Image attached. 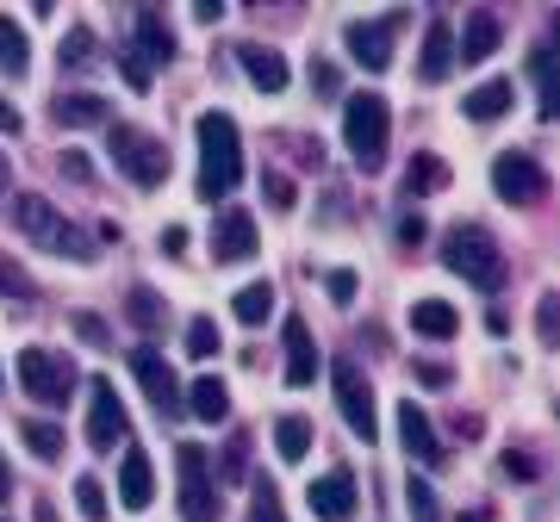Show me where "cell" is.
Wrapping results in <instances>:
<instances>
[{"mask_svg":"<svg viewBox=\"0 0 560 522\" xmlns=\"http://www.w3.org/2000/svg\"><path fill=\"white\" fill-rule=\"evenodd\" d=\"M20 436H25V448H32L38 461H57V454H62V429H57V423L32 417V423H20Z\"/></svg>","mask_w":560,"mask_h":522,"instance_id":"29","label":"cell"},{"mask_svg":"<svg viewBox=\"0 0 560 522\" xmlns=\"http://www.w3.org/2000/svg\"><path fill=\"white\" fill-rule=\"evenodd\" d=\"M529 75H536V94H541V119H555V57H548V44H536Z\"/></svg>","mask_w":560,"mask_h":522,"instance_id":"31","label":"cell"},{"mask_svg":"<svg viewBox=\"0 0 560 522\" xmlns=\"http://www.w3.org/2000/svg\"><path fill=\"white\" fill-rule=\"evenodd\" d=\"M386 138H393V112L381 94H349L342 100V150L355 156L361 175H374L386 162Z\"/></svg>","mask_w":560,"mask_h":522,"instance_id":"4","label":"cell"},{"mask_svg":"<svg viewBox=\"0 0 560 522\" xmlns=\"http://www.w3.org/2000/svg\"><path fill=\"white\" fill-rule=\"evenodd\" d=\"M113 162H119L138 187L168 181V150H162V138H150V131H138V124H113Z\"/></svg>","mask_w":560,"mask_h":522,"instance_id":"6","label":"cell"},{"mask_svg":"<svg viewBox=\"0 0 560 522\" xmlns=\"http://www.w3.org/2000/svg\"><path fill=\"white\" fill-rule=\"evenodd\" d=\"M187 355H194V361H212V355H219V323L212 318L187 323Z\"/></svg>","mask_w":560,"mask_h":522,"instance_id":"33","label":"cell"},{"mask_svg":"<svg viewBox=\"0 0 560 522\" xmlns=\"http://www.w3.org/2000/svg\"><path fill=\"white\" fill-rule=\"evenodd\" d=\"M237 62H243V75L256 81L261 94H280V87H287V62H280V50H261V44H237Z\"/></svg>","mask_w":560,"mask_h":522,"instance_id":"19","label":"cell"},{"mask_svg":"<svg viewBox=\"0 0 560 522\" xmlns=\"http://www.w3.org/2000/svg\"><path fill=\"white\" fill-rule=\"evenodd\" d=\"M0 187H7V162H0Z\"/></svg>","mask_w":560,"mask_h":522,"instance_id":"52","label":"cell"},{"mask_svg":"<svg viewBox=\"0 0 560 522\" xmlns=\"http://www.w3.org/2000/svg\"><path fill=\"white\" fill-rule=\"evenodd\" d=\"M0 131H7V138H20L25 131V119H20V106L13 100H0Z\"/></svg>","mask_w":560,"mask_h":522,"instance_id":"43","label":"cell"},{"mask_svg":"<svg viewBox=\"0 0 560 522\" xmlns=\"http://www.w3.org/2000/svg\"><path fill=\"white\" fill-rule=\"evenodd\" d=\"M261 187H268V205L275 212H293V181L287 175H261Z\"/></svg>","mask_w":560,"mask_h":522,"instance_id":"39","label":"cell"},{"mask_svg":"<svg viewBox=\"0 0 560 522\" xmlns=\"http://www.w3.org/2000/svg\"><path fill=\"white\" fill-rule=\"evenodd\" d=\"M492 50H499V20H492V13H474V20L460 25L455 62H486Z\"/></svg>","mask_w":560,"mask_h":522,"instance_id":"23","label":"cell"},{"mask_svg":"<svg viewBox=\"0 0 560 522\" xmlns=\"http://www.w3.org/2000/svg\"><path fill=\"white\" fill-rule=\"evenodd\" d=\"M180 473V522H219V479H212V454L200 442L175 448Z\"/></svg>","mask_w":560,"mask_h":522,"instance_id":"5","label":"cell"},{"mask_svg":"<svg viewBox=\"0 0 560 522\" xmlns=\"http://www.w3.org/2000/svg\"><path fill=\"white\" fill-rule=\"evenodd\" d=\"M131 373H138V385H143V399L156 404L162 417H175L180 411V380H175V367L162 361V348H131Z\"/></svg>","mask_w":560,"mask_h":522,"instance_id":"11","label":"cell"},{"mask_svg":"<svg viewBox=\"0 0 560 522\" xmlns=\"http://www.w3.org/2000/svg\"><path fill=\"white\" fill-rule=\"evenodd\" d=\"M330 385H337L342 423L355 429L361 442H374V436H381V417H374V385L361 380V367L355 361H337V367H330Z\"/></svg>","mask_w":560,"mask_h":522,"instance_id":"8","label":"cell"},{"mask_svg":"<svg viewBox=\"0 0 560 522\" xmlns=\"http://www.w3.org/2000/svg\"><path fill=\"white\" fill-rule=\"evenodd\" d=\"M0 286H7V293H20V299H32V286H25V274H20V268H7V261H0Z\"/></svg>","mask_w":560,"mask_h":522,"instance_id":"42","label":"cell"},{"mask_svg":"<svg viewBox=\"0 0 560 522\" xmlns=\"http://www.w3.org/2000/svg\"><path fill=\"white\" fill-rule=\"evenodd\" d=\"M20 385H25V399L62 404L75 392V367H69V355H57V348H20Z\"/></svg>","mask_w":560,"mask_h":522,"instance_id":"7","label":"cell"},{"mask_svg":"<svg viewBox=\"0 0 560 522\" xmlns=\"http://www.w3.org/2000/svg\"><path fill=\"white\" fill-rule=\"evenodd\" d=\"M200 200H224L243 181V143H237V119L231 112H200Z\"/></svg>","mask_w":560,"mask_h":522,"instance_id":"1","label":"cell"},{"mask_svg":"<svg viewBox=\"0 0 560 522\" xmlns=\"http://www.w3.org/2000/svg\"><path fill=\"white\" fill-rule=\"evenodd\" d=\"M125 311H131V323H138V330H156V323H162V299H156V293H150V286H138V293H131V305H125Z\"/></svg>","mask_w":560,"mask_h":522,"instance_id":"34","label":"cell"},{"mask_svg":"<svg viewBox=\"0 0 560 522\" xmlns=\"http://www.w3.org/2000/svg\"><path fill=\"white\" fill-rule=\"evenodd\" d=\"M411 330H418L423 342H448L460 330V318H455V305L448 299H418L411 305Z\"/></svg>","mask_w":560,"mask_h":522,"instance_id":"22","label":"cell"},{"mask_svg":"<svg viewBox=\"0 0 560 522\" xmlns=\"http://www.w3.org/2000/svg\"><path fill=\"white\" fill-rule=\"evenodd\" d=\"M318 342H312V323L287 318V385H312L318 380Z\"/></svg>","mask_w":560,"mask_h":522,"instance_id":"15","label":"cell"},{"mask_svg":"<svg viewBox=\"0 0 560 522\" xmlns=\"http://www.w3.org/2000/svg\"><path fill=\"white\" fill-rule=\"evenodd\" d=\"M405 503H411V517L418 522H442V510H436V491L423 479H405Z\"/></svg>","mask_w":560,"mask_h":522,"instance_id":"35","label":"cell"},{"mask_svg":"<svg viewBox=\"0 0 560 522\" xmlns=\"http://www.w3.org/2000/svg\"><path fill=\"white\" fill-rule=\"evenodd\" d=\"M138 62H150V69H162V62L175 57V32H168V20H162L156 7L150 13H138V50H131Z\"/></svg>","mask_w":560,"mask_h":522,"instance_id":"18","label":"cell"},{"mask_svg":"<svg viewBox=\"0 0 560 522\" xmlns=\"http://www.w3.org/2000/svg\"><path fill=\"white\" fill-rule=\"evenodd\" d=\"M62 175H69V181H88L94 168H88V156H81V150H69V156H62Z\"/></svg>","mask_w":560,"mask_h":522,"instance_id":"44","label":"cell"},{"mask_svg":"<svg viewBox=\"0 0 560 522\" xmlns=\"http://www.w3.org/2000/svg\"><path fill=\"white\" fill-rule=\"evenodd\" d=\"M442 268L460 274V281H474L480 293H499L504 286V249L486 224H455V230L442 237Z\"/></svg>","mask_w":560,"mask_h":522,"instance_id":"2","label":"cell"},{"mask_svg":"<svg viewBox=\"0 0 560 522\" xmlns=\"http://www.w3.org/2000/svg\"><path fill=\"white\" fill-rule=\"evenodd\" d=\"M162 249H168V256H187V230H180V224H168V230H162Z\"/></svg>","mask_w":560,"mask_h":522,"instance_id":"47","label":"cell"},{"mask_svg":"<svg viewBox=\"0 0 560 522\" xmlns=\"http://www.w3.org/2000/svg\"><path fill=\"white\" fill-rule=\"evenodd\" d=\"M536 336L555 348V336H560V299L555 293H541V305H536Z\"/></svg>","mask_w":560,"mask_h":522,"instance_id":"38","label":"cell"},{"mask_svg":"<svg viewBox=\"0 0 560 522\" xmlns=\"http://www.w3.org/2000/svg\"><path fill=\"white\" fill-rule=\"evenodd\" d=\"M504 473H511V479H536V461H529V454H504Z\"/></svg>","mask_w":560,"mask_h":522,"instance_id":"45","label":"cell"},{"mask_svg":"<svg viewBox=\"0 0 560 522\" xmlns=\"http://www.w3.org/2000/svg\"><path fill=\"white\" fill-rule=\"evenodd\" d=\"M405 13H386V20H355L349 32H342V44H349V57L361 62V69H374L381 75L386 62H393V38H399Z\"/></svg>","mask_w":560,"mask_h":522,"instance_id":"9","label":"cell"},{"mask_svg":"<svg viewBox=\"0 0 560 522\" xmlns=\"http://www.w3.org/2000/svg\"><path fill=\"white\" fill-rule=\"evenodd\" d=\"M0 522H7V517H0Z\"/></svg>","mask_w":560,"mask_h":522,"instance_id":"53","label":"cell"},{"mask_svg":"<svg viewBox=\"0 0 560 522\" xmlns=\"http://www.w3.org/2000/svg\"><path fill=\"white\" fill-rule=\"evenodd\" d=\"M243 522H287V517H280L275 479H256V491H249V517H243Z\"/></svg>","mask_w":560,"mask_h":522,"instance_id":"32","label":"cell"},{"mask_svg":"<svg viewBox=\"0 0 560 522\" xmlns=\"http://www.w3.org/2000/svg\"><path fill=\"white\" fill-rule=\"evenodd\" d=\"M13 230H20L25 242H38V249H50V256H69V261H94V242L81 237L75 224L62 218L50 200H38V193H13Z\"/></svg>","mask_w":560,"mask_h":522,"instance_id":"3","label":"cell"},{"mask_svg":"<svg viewBox=\"0 0 560 522\" xmlns=\"http://www.w3.org/2000/svg\"><path fill=\"white\" fill-rule=\"evenodd\" d=\"M399 442H405V454H411V461H423V466L442 461L436 429H430V417H423V404H411V399L399 404Z\"/></svg>","mask_w":560,"mask_h":522,"instance_id":"16","label":"cell"},{"mask_svg":"<svg viewBox=\"0 0 560 522\" xmlns=\"http://www.w3.org/2000/svg\"><path fill=\"white\" fill-rule=\"evenodd\" d=\"M423 230H430V224H423L418 212H411V218H399V242H405V249H418V242H423Z\"/></svg>","mask_w":560,"mask_h":522,"instance_id":"41","label":"cell"},{"mask_svg":"<svg viewBox=\"0 0 560 522\" xmlns=\"http://www.w3.org/2000/svg\"><path fill=\"white\" fill-rule=\"evenodd\" d=\"M418 380H423V385H448V367H436V361H423V367H418Z\"/></svg>","mask_w":560,"mask_h":522,"instance_id":"49","label":"cell"},{"mask_svg":"<svg viewBox=\"0 0 560 522\" xmlns=\"http://www.w3.org/2000/svg\"><path fill=\"white\" fill-rule=\"evenodd\" d=\"M256 249H261V230H256V218L231 205V212L219 218V230H212V256H219V261H249Z\"/></svg>","mask_w":560,"mask_h":522,"instance_id":"14","label":"cell"},{"mask_svg":"<svg viewBox=\"0 0 560 522\" xmlns=\"http://www.w3.org/2000/svg\"><path fill=\"white\" fill-rule=\"evenodd\" d=\"M62 62H69V69L94 62V32H88V25H69V38H62Z\"/></svg>","mask_w":560,"mask_h":522,"instance_id":"37","label":"cell"},{"mask_svg":"<svg viewBox=\"0 0 560 522\" xmlns=\"http://www.w3.org/2000/svg\"><path fill=\"white\" fill-rule=\"evenodd\" d=\"M511 100H517V94H511V81H480V87L460 100V112H467L474 124H492V119H504V112H511Z\"/></svg>","mask_w":560,"mask_h":522,"instance_id":"21","label":"cell"},{"mask_svg":"<svg viewBox=\"0 0 560 522\" xmlns=\"http://www.w3.org/2000/svg\"><path fill=\"white\" fill-rule=\"evenodd\" d=\"M324 286H330V299H337V305H349V299H355V274H349V268H337V274H330Z\"/></svg>","mask_w":560,"mask_h":522,"instance_id":"40","label":"cell"},{"mask_svg":"<svg viewBox=\"0 0 560 522\" xmlns=\"http://www.w3.org/2000/svg\"><path fill=\"white\" fill-rule=\"evenodd\" d=\"M7 491H13V473H7V461H0V503H7Z\"/></svg>","mask_w":560,"mask_h":522,"instance_id":"50","label":"cell"},{"mask_svg":"<svg viewBox=\"0 0 560 522\" xmlns=\"http://www.w3.org/2000/svg\"><path fill=\"white\" fill-rule=\"evenodd\" d=\"M75 330H81V342H106V323H101V318H88V311L75 318Z\"/></svg>","mask_w":560,"mask_h":522,"instance_id":"46","label":"cell"},{"mask_svg":"<svg viewBox=\"0 0 560 522\" xmlns=\"http://www.w3.org/2000/svg\"><path fill=\"white\" fill-rule=\"evenodd\" d=\"M436 187H448V168L436 156H418L405 168V193H436Z\"/></svg>","mask_w":560,"mask_h":522,"instance_id":"30","label":"cell"},{"mask_svg":"<svg viewBox=\"0 0 560 522\" xmlns=\"http://www.w3.org/2000/svg\"><path fill=\"white\" fill-rule=\"evenodd\" d=\"M113 112H106L101 94H62L57 100V124H69V131H88V124H106Z\"/></svg>","mask_w":560,"mask_h":522,"instance_id":"26","label":"cell"},{"mask_svg":"<svg viewBox=\"0 0 560 522\" xmlns=\"http://www.w3.org/2000/svg\"><path fill=\"white\" fill-rule=\"evenodd\" d=\"M194 20H200V25H219V20H224V0H200V7H194Z\"/></svg>","mask_w":560,"mask_h":522,"instance_id":"48","label":"cell"},{"mask_svg":"<svg viewBox=\"0 0 560 522\" xmlns=\"http://www.w3.org/2000/svg\"><path fill=\"white\" fill-rule=\"evenodd\" d=\"M38 522H57V510H50V503H38Z\"/></svg>","mask_w":560,"mask_h":522,"instance_id":"51","label":"cell"},{"mask_svg":"<svg viewBox=\"0 0 560 522\" xmlns=\"http://www.w3.org/2000/svg\"><path fill=\"white\" fill-rule=\"evenodd\" d=\"M275 454L287 466L293 461H305V454H312V417H300V411H287V417L275 423Z\"/></svg>","mask_w":560,"mask_h":522,"instance_id":"25","label":"cell"},{"mask_svg":"<svg viewBox=\"0 0 560 522\" xmlns=\"http://www.w3.org/2000/svg\"><path fill=\"white\" fill-rule=\"evenodd\" d=\"M305 498H312V517L318 522H349L355 517V473L349 466H330L324 479H312Z\"/></svg>","mask_w":560,"mask_h":522,"instance_id":"13","label":"cell"},{"mask_svg":"<svg viewBox=\"0 0 560 522\" xmlns=\"http://www.w3.org/2000/svg\"><path fill=\"white\" fill-rule=\"evenodd\" d=\"M492 187H499L504 205H536V200H548V175H541L536 162L523 156V150H511V156L492 162Z\"/></svg>","mask_w":560,"mask_h":522,"instance_id":"10","label":"cell"},{"mask_svg":"<svg viewBox=\"0 0 560 522\" xmlns=\"http://www.w3.org/2000/svg\"><path fill=\"white\" fill-rule=\"evenodd\" d=\"M75 510L88 522H101L106 517V485L101 479H75Z\"/></svg>","mask_w":560,"mask_h":522,"instance_id":"36","label":"cell"},{"mask_svg":"<svg viewBox=\"0 0 560 522\" xmlns=\"http://www.w3.org/2000/svg\"><path fill=\"white\" fill-rule=\"evenodd\" d=\"M187 411H194L200 423H224V417H231V392H224V380L200 373V380L187 385Z\"/></svg>","mask_w":560,"mask_h":522,"instance_id":"24","label":"cell"},{"mask_svg":"<svg viewBox=\"0 0 560 522\" xmlns=\"http://www.w3.org/2000/svg\"><path fill=\"white\" fill-rule=\"evenodd\" d=\"M455 69V32L442 20H430V32H423V57H418V75L423 81H442Z\"/></svg>","mask_w":560,"mask_h":522,"instance_id":"20","label":"cell"},{"mask_svg":"<svg viewBox=\"0 0 560 522\" xmlns=\"http://www.w3.org/2000/svg\"><path fill=\"white\" fill-rule=\"evenodd\" d=\"M25 69H32V44H25V25H13L7 13H0V75L20 81Z\"/></svg>","mask_w":560,"mask_h":522,"instance_id":"27","label":"cell"},{"mask_svg":"<svg viewBox=\"0 0 560 522\" xmlns=\"http://www.w3.org/2000/svg\"><path fill=\"white\" fill-rule=\"evenodd\" d=\"M150 498H156L150 454H143V448H125V461H119V503H125V510H150Z\"/></svg>","mask_w":560,"mask_h":522,"instance_id":"17","label":"cell"},{"mask_svg":"<svg viewBox=\"0 0 560 522\" xmlns=\"http://www.w3.org/2000/svg\"><path fill=\"white\" fill-rule=\"evenodd\" d=\"M231 311H237V323H268V318H275V286L249 281L237 299H231Z\"/></svg>","mask_w":560,"mask_h":522,"instance_id":"28","label":"cell"},{"mask_svg":"<svg viewBox=\"0 0 560 522\" xmlns=\"http://www.w3.org/2000/svg\"><path fill=\"white\" fill-rule=\"evenodd\" d=\"M125 404L119 392H113V380H94L88 385V442L101 448V454H113V442H125Z\"/></svg>","mask_w":560,"mask_h":522,"instance_id":"12","label":"cell"}]
</instances>
